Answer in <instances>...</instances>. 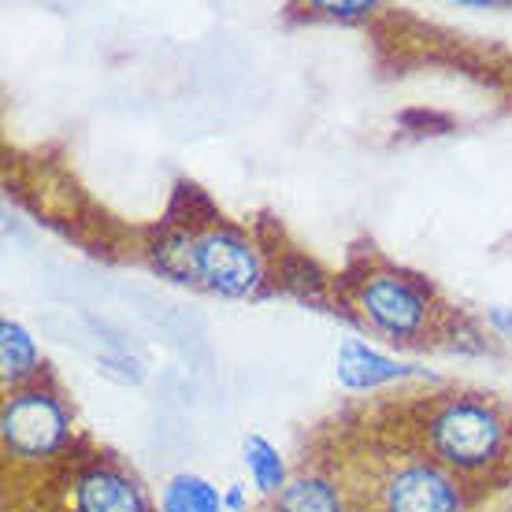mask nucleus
<instances>
[{
  "mask_svg": "<svg viewBox=\"0 0 512 512\" xmlns=\"http://www.w3.org/2000/svg\"><path fill=\"white\" fill-rule=\"evenodd\" d=\"M0 435L8 453L23 461H45L71 435V412L52 386H15L0 412Z\"/></svg>",
  "mask_w": 512,
  "mask_h": 512,
  "instance_id": "3",
  "label": "nucleus"
},
{
  "mask_svg": "<svg viewBox=\"0 0 512 512\" xmlns=\"http://www.w3.org/2000/svg\"><path fill=\"white\" fill-rule=\"evenodd\" d=\"M461 483L438 461H397L379 483V512H461Z\"/></svg>",
  "mask_w": 512,
  "mask_h": 512,
  "instance_id": "5",
  "label": "nucleus"
},
{
  "mask_svg": "<svg viewBox=\"0 0 512 512\" xmlns=\"http://www.w3.org/2000/svg\"><path fill=\"white\" fill-rule=\"evenodd\" d=\"M271 512H346V498L334 487V479L320 472H301L286 479Z\"/></svg>",
  "mask_w": 512,
  "mask_h": 512,
  "instance_id": "8",
  "label": "nucleus"
},
{
  "mask_svg": "<svg viewBox=\"0 0 512 512\" xmlns=\"http://www.w3.org/2000/svg\"><path fill=\"white\" fill-rule=\"evenodd\" d=\"M197 245V286L219 297H249L264 286V264L256 245L234 227H208L193 234Z\"/></svg>",
  "mask_w": 512,
  "mask_h": 512,
  "instance_id": "4",
  "label": "nucleus"
},
{
  "mask_svg": "<svg viewBox=\"0 0 512 512\" xmlns=\"http://www.w3.org/2000/svg\"><path fill=\"white\" fill-rule=\"evenodd\" d=\"M401 375H409V368H401L397 360L383 357L379 349L364 346L357 338H346L338 346V383L346 390H372V386L401 379Z\"/></svg>",
  "mask_w": 512,
  "mask_h": 512,
  "instance_id": "7",
  "label": "nucleus"
},
{
  "mask_svg": "<svg viewBox=\"0 0 512 512\" xmlns=\"http://www.w3.org/2000/svg\"><path fill=\"white\" fill-rule=\"evenodd\" d=\"M360 316L372 323L375 331L394 338V342H420L435 323V297L420 279L405 271H368L353 286Z\"/></svg>",
  "mask_w": 512,
  "mask_h": 512,
  "instance_id": "2",
  "label": "nucleus"
},
{
  "mask_svg": "<svg viewBox=\"0 0 512 512\" xmlns=\"http://www.w3.org/2000/svg\"><path fill=\"white\" fill-rule=\"evenodd\" d=\"M245 468L253 475V483L264 494H279L286 487V468H282L279 449L271 446L264 435H249L245 438Z\"/></svg>",
  "mask_w": 512,
  "mask_h": 512,
  "instance_id": "12",
  "label": "nucleus"
},
{
  "mask_svg": "<svg viewBox=\"0 0 512 512\" xmlns=\"http://www.w3.org/2000/svg\"><path fill=\"white\" fill-rule=\"evenodd\" d=\"M227 505H231V509H242V505H245V498H242V490L234 487V490H231V494H227Z\"/></svg>",
  "mask_w": 512,
  "mask_h": 512,
  "instance_id": "15",
  "label": "nucleus"
},
{
  "mask_svg": "<svg viewBox=\"0 0 512 512\" xmlns=\"http://www.w3.org/2000/svg\"><path fill=\"white\" fill-rule=\"evenodd\" d=\"M316 12L331 15V19H360L372 12V4H312Z\"/></svg>",
  "mask_w": 512,
  "mask_h": 512,
  "instance_id": "13",
  "label": "nucleus"
},
{
  "mask_svg": "<svg viewBox=\"0 0 512 512\" xmlns=\"http://www.w3.org/2000/svg\"><path fill=\"white\" fill-rule=\"evenodd\" d=\"M156 268L175 282H197V245L190 231H167L156 245Z\"/></svg>",
  "mask_w": 512,
  "mask_h": 512,
  "instance_id": "11",
  "label": "nucleus"
},
{
  "mask_svg": "<svg viewBox=\"0 0 512 512\" xmlns=\"http://www.w3.org/2000/svg\"><path fill=\"white\" fill-rule=\"evenodd\" d=\"M164 512H223V498L201 475H175L164 490Z\"/></svg>",
  "mask_w": 512,
  "mask_h": 512,
  "instance_id": "10",
  "label": "nucleus"
},
{
  "mask_svg": "<svg viewBox=\"0 0 512 512\" xmlns=\"http://www.w3.org/2000/svg\"><path fill=\"white\" fill-rule=\"evenodd\" d=\"M38 364V346H34V338H30L23 323H0V368H4V379L15 386H26V379L38 375Z\"/></svg>",
  "mask_w": 512,
  "mask_h": 512,
  "instance_id": "9",
  "label": "nucleus"
},
{
  "mask_svg": "<svg viewBox=\"0 0 512 512\" xmlns=\"http://www.w3.org/2000/svg\"><path fill=\"white\" fill-rule=\"evenodd\" d=\"M423 435L431 461L453 475H483L509 461L512 420L498 401L479 394H446L427 409Z\"/></svg>",
  "mask_w": 512,
  "mask_h": 512,
  "instance_id": "1",
  "label": "nucleus"
},
{
  "mask_svg": "<svg viewBox=\"0 0 512 512\" xmlns=\"http://www.w3.org/2000/svg\"><path fill=\"white\" fill-rule=\"evenodd\" d=\"M75 512H153L141 483L119 464H90L71 490Z\"/></svg>",
  "mask_w": 512,
  "mask_h": 512,
  "instance_id": "6",
  "label": "nucleus"
},
{
  "mask_svg": "<svg viewBox=\"0 0 512 512\" xmlns=\"http://www.w3.org/2000/svg\"><path fill=\"white\" fill-rule=\"evenodd\" d=\"M490 323H494L498 331L512 334V316H509V312H505V308H490Z\"/></svg>",
  "mask_w": 512,
  "mask_h": 512,
  "instance_id": "14",
  "label": "nucleus"
}]
</instances>
